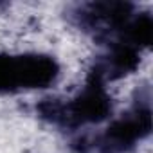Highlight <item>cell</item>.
Segmentation results:
<instances>
[{
    "mask_svg": "<svg viewBox=\"0 0 153 153\" xmlns=\"http://www.w3.org/2000/svg\"><path fill=\"white\" fill-rule=\"evenodd\" d=\"M59 65L49 54H0V92H20L51 87Z\"/></svg>",
    "mask_w": 153,
    "mask_h": 153,
    "instance_id": "obj_2",
    "label": "cell"
},
{
    "mask_svg": "<svg viewBox=\"0 0 153 153\" xmlns=\"http://www.w3.org/2000/svg\"><path fill=\"white\" fill-rule=\"evenodd\" d=\"M151 131V112L148 105H139L128 114L115 119L99 139V148L105 153L130 151L139 140Z\"/></svg>",
    "mask_w": 153,
    "mask_h": 153,
    "instance_id": "obj_3",
    "label": "cell"
},
{
    "mask_svg": "<svg viewBox=\"0 0 153 153\" xmlns=\"http://www.w3.org/2000/svg\"><path fill=\"white\" fill-rule=\"evenodd\" d=\"M133 16V6L128 2H94L81 9V24L99 36H119Z\"/></svg>",
    "mask_w": 153,
    "mask_h": 153,
    "instance_id": "obj_4",
    "label": "cell"
},
{
    "mask_svg": "<svg viewBox=\"0 0 153 153\" xmlns=\"http://www.w3.org/2000/svg\"><path fill=\"white\" fill-rule=\"evenodd\" d=\"M139 61H140L139 49L121 43V42H114L106 59L99 63L97 67L103 72L105 79H117V78H123V76L133 72L139 67Z\"/></svg>",
    "mask_w": 153,
    "mask_h": 153,
    "instance_id": "obj_5",
    "label": "cell"
},
{
    "mask_svg": "<svg viewBox=\"0 0 153 153\" xmlns=\"http://www.w3.org/2000/svg\"><path fill=\"white\" fill-rule=\"evenodd\" d=\"M40 114L54 124L78 128L85 124H97L110 117L112 97L106 90V79L99 67L90 72L85 87L67 103L49 99L38 106Z\"/></svg>",
    "mask_w": 153,
    "mask_h": 153,
    "instance_id": "obj_1",
    "label": "cell"
}]
</instances>
